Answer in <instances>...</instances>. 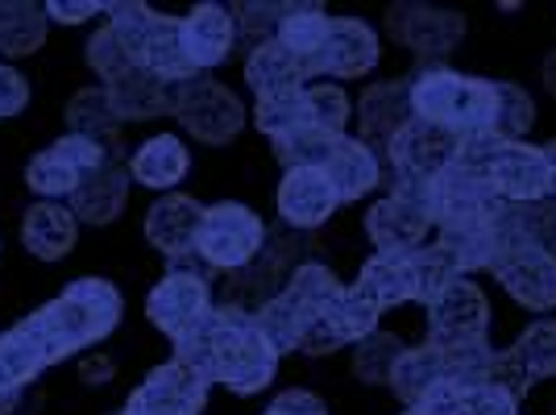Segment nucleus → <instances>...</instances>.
Returning a JSON list of instances; mask_svg holds the SVG:
<instances>
[{"instance_id": "obj_1", "label": "nucleus", "mask_w": 556, "mask_h": 415, "mask_svg": "<svg viewBox=\"0 0 556 415\" xmlns=\"http://www.w3.org/2000/svg\"><path fill=\"white\" fill-rule=\"evenodd\" d=\"M121 316H125V300H121L116 282L88 275L67 282L59 300H50L34 316H25L22 328L29 332V341L47 353L50 366H59L71 353H79V349L96 345L109 332H116Z\"/></svg>"}, {"instance_id": "obj_2", "label": "nucleus", "mask_w": 556, "mask_h": 415, "mask_svg": "<svg viewBox=\"0 0 556 415\" xmlns=\"http://www.w3.org/2000/svg\"><path fill=\"white\" fill-rule=\"evenodd\" d=\"M412 113L416 121L441 125L457 138L490 134L494 125V79H473L448 67H424L412 79Z\"/></svg>"}, {"instance_id": "obj_3", "label": "nucleus", "mask_w": 556, "mask_h": 415, "mask_svg": "<svg viewBox=\"0 0 556 415\" xmlns=\"http://www.w3.org/2000/svg\"><path fill=\"white\" fill-rule=\"evenodd\" d=\"M266 246V225L254 208L237 204V200H220V204L204 208V225L195 237V257L216 271H245Z\"/></svg>"}, {"instance_id": "obj_4", "label": "nucleus", "mask_w": 556, "mask_h": 415, "mask_svg": "<svg viewBox=\"0 0 556 415\" xmlns=\"http://www.w3.org/2000/svg\"><path fill=\"white\" fill-rule=\"evenodd\" d=\"M170 116L204 146H229L245 129L241 96L208 79V75H195L187 84H170Z\"/></svg>"}, {"instance_id": "obj_5", "label": "nucleus", "mask_w": 556, "mask_h": 415, "mask_svg": "<svg viewBox=\"0 0 556 415\" xmlns=\"http://www.w3.org/2000/svg\"><path fill=\"white\" fill-rule=\"evenodd\" d=\"M432 212H428V184H403L370 204L366 212V237L374 241V254H416L428 246Z\"/></svg>"}, {"instance_id": "obj_6", "label": "nucleus", "mask_w": 556, "mask_h": 415, "mask_svg": "<svg viewBox=\"0 0 556 415\" xmlns=\"http://www.w3.org/2000/svg\"><path fill=\"white\" fill-rule=\"evenodd\" d=\"M212 271H184V266H170L154 291L146 295V316L150 324L166 332L170 341L187 337L195 324L208 320L212 312V287H208Z\"/></svg>"}, {"instance_id": "obj_7", "label": "nucleus", "mask_w": 556, "mask_h": 415, "mask_svg": "<svg viewBox=\"0 0 556 415\" xmlns=\"http://www.w3.org/2000/svg\"><path fill=\"white\" fill-rule=\"evenodd\" d=\"M387 34L399 47H407L419 54L424 63H437L444 54L462 47L465 38V17L453 9H432L419 0H399L387 9Z\"/></svg>"}, {"instance_id": "obj_8", "label": "nucleus", "mask_w": 556, "mask_h": 415, "mask_svg": "<svg viewBox=\"0 0 556 415\" xmlns=\"http://www.w3.org/2000/svg\"><path fill=\"white\" fill-rule=\"evenodd\" d=\"M498 196L486 175H473L465 166H444L437 179H428V212L437 229H457V225H486L498 212Z\"/></svg>"}, {"instance_id": "obj_9", "label": "nucleus", "mask_w": 556, "mask_h": 415, "mask_svg": "<svg viewBox=\"0 0 556 415\" xmlns=\"http://www.w3.org/2000/svg\"><path fill=\"white\" fill-rule=\"evenodd\" d=\"M457 146H462L457 134H448L441 125H428V121H412L407 129H399L387 141V159L394 166V179L428 184V179L441 175L444 166L457 162Z\"/></svg>"}, {"instance_id": "obj_10", "label": "nucleus", "mask_w": 556, "mask_h": 415, "mask_svg": "<svg viewBox=\"0 0 556 415\" xmlns=\"http://www.w3.org/2000/svg\"><path fill=\"white\" fill-rule=\"evenodd\" d=\"M490 187L503 204H540L553 196V171L540 146L528 141H507L490 166Z\"/></svg>"}, {"instance_id": "obj_11", "label": "nucleus", "mask_w": 556, "mask_h": 415, "mask_svg": "<svg viewBox=\"0 0 556 415\" xmlns=\"http://www.w3.org/2000/svg\"><path fill=\"white\" fill-rule=\"evenodd\" d=\"M204 403H208V382L195 369H187L184 362L170 357L129 394L125 407L141 415H200Z\"/></svg>"}, {"instance_id": "obj_12", "label": "nucleus", "mask_w": 556, "mask_h": 415, "mask_svg": "<svg viewBox=\"0 0 556 415\" xmlns=\"http://www.w3.org/2000/svg\"><path fill=\"white\" fill-rule=\"evenodd\" d=\"M200 225H204V204L195 196H187V191H166L150 204L146 221H141V232L166 262H179V257L195 254Z\"/></svg>"}, {"instance_id": "obj_13", "label": "nucleus", "mask_w": 556, "mask_h": 415, "mask_svg": "<svg viewBox=\"0 0 556 415\" xmlns=\"http://www.w3.org/2000/svg\"><path fill=\"white\" fill-rule=\"evenodd\" d=\"M275 208L291 232H316L320 225L332 221V212L341 208V196L332 191L325 171L303 166V171H287L282 175V184L275 191Z\"/></svg>"}, {"instance_id": "obj_14", "label": "nucleus", "mask_w": 556, "mask_h": 415, "mask_svg": "<svg viewBox=\"0 0 556 415\" xmlns=\"http://www.w3.org/2000/svg\"><path fill=\"white\" fill-rule=\"evenodd\" d=\"M378 59H382V42H378L370 22H362V17H332L325 59V75H332V84L370 75L378 67Z\"/></svg>"}, {"instance_id": "obj_15", "label": "nucleus", "mask_w": 556, "mask_h": 415, "mask_svg": "<svg viewBox=\"0 0 556 415\" xmlns=\"http://www.w3.org/2000/svg\"><path fill=\"white\" fill-rule=\"evenodd\" d=\"M278 374V357L266 349V341L250 328H241L237 337L225 349V362H220V374H216V387H225L232 394H257L275 382Z\"/></svg>"}, {"instance_id": "obj_16", "label": "nucleus", "mask_w": 556, "mask_h": 415, "mask_svg": "<svg viewBox=\"0 0 556 415\" xmlns=\"http://www.w3.org/2000/svg\"><path fill=\"white\" fill-rule=\"evenodd\" d=\"M184 47L200 75H204L208 67L229 63L232 47H237L232 9H225V4H195V9L184 17Z\"/></svg>"}, {"instance_id": "obj_17", "label": "nucleus", "mask_w": 556, "mask_h": 415, "mask_svg": "<svg viewBox=\"0 0 556 415\" xmlns=\"http://www.w3.org/2000/svg\"><path fill=\"white\" fill-rule=\"evenodd\" d=\"M125 171H129V179L141 184L146 191H175V187L187 179V171H191V150H187L184 141L175 138V134H154V138H146L129 154L125 162Z\"/></svg>"}, {"instance_id": "obj_18", "label": "nucleus", "mask_w": 556, "mask_h": 415, "mask_svg": "<svg viewBox=\"0 0 556 415\" xmlns=\"http://www.w3.org/2000/svg\"><path fill=\"white\" fill-rule=\"evenodd\" d=\"M129 171L121 166V162H104L96 175H88L84 184L75 187V196L67 200V208L75 212V221L79 225H92V229H100V225H113L116 216L125 212V204H129Z\"/></svg>"}, {"instance_id": "obj_19", "label": "nucleus", "mask_w": 556, "mask_h": 415, "mask_svg": "<svg viewBox=\"0 0 556 415\" xmlns=\"http://www.w3.org/2000/svg\"><path fill=\"white\" fill-rule=\"evenodd\" d=\"M79 241V221L67 204H50L38 200L34 208H25L22 216V246L29 257L38 262H63Z\"/></svg>"}, {"instance_id": "obj_20", "label": "nucleus", "mask_w": 556, "mask_h": 415, "mask_svg": "<svg viewBox=\"0 0 556 415\" xmlns=\"http://www.w3.org/2000/svg\"><path fill=\"white\" fill-rule=\"evenodd\" d=\"M328 34H332V17L320 4H291L287 22L278 25V42L295 54L307 84H316V75H325Z\"/></svg>"}, {"instance_id": "obj_21", "label": "nucleus", "mask_w": 556, "mask_h": 415, "mask_svg": "<svg viewBox=\"0 0 556 415\" xmlns=\"http://www.w3.org/2000/svg\"><path fill=\"white\" fill-rule=\"evenodd\" d=\"M498 282L507 295L528 312H553L556 307V254L523 250L498 271Z\"/></svg>"}, {"instance_id": "obj_22", "label": "nucleus", "mask_w": 556, "mask_h": 415, "mask_svg": "<svg viewBox=\"0 0 556 415\" xmlns=\"http://www.w3.org/2000/svg\"><path fill=\"white\" fill-rule=\"evenodd\" d=\"M325 179L332 184V191L341 196V204H353L362 196H370L374 187L382 184V162H378V150L362 138H341L332 159L325 162Z\"/></svg>"}, {"instance_id": "obj_23", "label": "nucleus", "mask_w": 556, "mask_h": 415, "mask_svg": "<svg viewBox=\"0 0 556 415\" xmlns=\"http://www.w3.org/2000/svg\"><path fill=\"white\" fill-rule=\"evenodd\" d=\"M490 320V303L478 291V282H453L437 303H428V332H441V337H478L486 332Z\"/></svg>"}, {"instance_id": "obj_24", "label": "nucleus", "mask_w": 556, "mask_h": 415, "mask_svg": "<svg viewBox=\"0 0 556 415\" xmlns=\"http://www.w3.org/2000/svg\"><path fill=\"white\" fill-rule=\"evenodd\" d=\"M362 116V134L378 141H391L399 129H407L416 113H412V79H387V84H374L362 92L357 104Z\"/></svg>"}, {"instance_id": "obj_25", "label": "nucleus", "mask_w": 556, "mask_h": 415, "mask_svg": "<svg viewBox=\"0 0 556 415\" xmlns=\"http://www.w3.org/2000/svg\"><path fill=\"white\" fill-rule=\"evenodd\" d=\"M245 84L257 100H270V96H287V92H300L307 84L303 67L295 63V54L282 47L278 38L270 42H257L245 59Z\"/></svg>"}, {"instance_id": "obj_26", "label": "nucleus", "mask_w": 556, "mask_h": 415, "mask_svg": "<svg viewBox=\"0 0 556 415\" xmlns=\"http://www.w3.org/2000/svg\"><path fill=\"white\" fill-rule=\"evenodd\" d=\"M366 300L387 312L394 303H407L416 300V275H412V254H374L366 257L362 275L353 282Z\"/></svg>"}, {"instance_id": "obj_27", "label": "nucleus", "mask_w": 556, "mask_h": 415, "mask_svg": "<svg viewBox=\"0 0 556 415\" xmlns=\"http://www.w3.org/2000/svg\"><path fill=\"white\" fill-rule=\"evenodd\" d=\"M67 134H79V138L100 141L104 150H116V138H121V113H116L109 88H79V92L67 100Z\"/></svg>"}, {"instance_id": "obj_28", "label": "nucleus", "mask_w": 556, "mask_h": 415, "mask_svg": "<svg viewBox=\"0 0 556 415\" xmlns=\"http://www.w3.org/2000/svg\"><path fill=\"white\" fill-rule=\"evenodd\" d=\"M47 9L29 0H0V59H29L47 47Z\"/></svg>"}, {"instance_id": "obj_29", "label": "nucleus", "mask_w": 556, "mask_h": 415, "mask_svg": "<svg viewBox=\"0 0 556 415\" xmlns=\"http://www.w3.org/2000/svg\"><path fill=\"white\" fill-rule=\"evenodd\" d=\"M109 96H113L121 121H154V116L170 113V84L146 67H134L125 79H116Z\"/></svg>"}, {"instance_id": "obj_30", "label": "nucleus", "mask_w": 556, "mask_h": 415, "mask_svg": "<svg viewBox=\"0 0 556 415\" xmlns=\"http://www.w3.org/2000/svg\"><path fill=\"white\" fill-rule=\"evenodd\" d=\"M444 374H448V366H444L441 353L432 345H419V349H407V353L394 362L387 387H391L407 407H419V403L444 382Z\"/></svg>"}, {"instance_id": "obj_31", "label": "nucleus", "mask_w": 556, "mask_h": 415, "mask_svg": "<svg viewBox=\"0 0 556 415\" xmlns=\"http://www.w3.org/2000/svg\"><path fill=\"white\" fill-rule=\"evenodd\" d=\"M316 316L332 328V337L345 349V345H362L370 332H378V316H382V312H378L357 287H341Z\"/></svg>"}, {"instance_id": "obj_32", "label": "nucleus", "mask_w": 556, "mask_h": 415, "mask_svg": "<svg viewBox=\"0 0 556 415\" xmlns=\"http://www.w3.org/2000/svg\"><path fill=\"white\" fill-rule=\"evenodd\" d=\"M47 366V353L29 341V332H25L22 324L0 332V394L25 391Z\"/></svg>"}, {"instance_id": "obj_33", "label": "nucleus", "mask_w": 556, "mask_h": 415, "mask_svg": "<svg viewBox=\"0 0 556 415\" xmlns=\"http://www.w3.org/2000/svg\"><path fill=\"white\" fill-rule=\"evenodd\" d=\"M412 275H416V300L428 307V303H437L453 287V282H462V278H469L462 271V262H457V254L448 250V246H424V250H416L412 254Z\"/></svg>"}, {"instance_id": "obj_34", "label": "nucleus", "mask_w": 556, "mask_h": 415, "mask_svg": "<svg viewBox=\"0 0 556 415\" xmlns=\"http://www.w3.org/2000/svg\"><path fill=\"white\" fill-rule=\"evenodd\" d=\"M79 184H84V179H79V171H75L67 159H59V154H54V146L38 150L34 159L25 162V187H29L38 200L63 204V200L75 196V187Z\"/></svg>"}, {"instance_id": "obj_35", "label": "nucleus", "mask_w": 556, "mask_h": 415, "mask_svg": "<svg viewBox=\"0 0 556 415\" xmlns=\"http://www.w3.org/2000/svg\"><path fill=\"white\" fill-rule=\"evenodd\" d=\"M303 320H307V312H303L300 303H291L287 295H278V300H270L254 316V332L266 341V349H270L275 357H287V353L300 349Z\"/></svg>"}, {"instance_id": "obj_36", "label": "nucleus", "mask_w": 556, "mask_h": 415, "mask_svg": "<svg viewBox=\"0 0 556 415\" xmlns=\"http://www.w3.org/2000/svg\"><path fill=\"white\" fill-rule=\"evenodd\" d=\"M300 96H303V109H307V121L316 129H325L332 138H345L349 121H353V100H349V92L341 84L316 79V84H303Z\"/></svg>"}, {"instance_id": "obj_37", "label": "nucleus", "mask_w": 556, "mask_h": 415, "mask_svg": "<svg viewBox=\"0 0 556 415\" xmlns=\"http://www.w3.org/2000/svg\"><path fill=\"white\" fill-rule=\"evenodd\" d=\"M337 141L332 134L325 129H316V125H300V129H291V134H282L275 138V159L287 166V171H303V166H312V171H325V162L332 159V150H337Z\"/></svg>"}, {"instance_id": "obj_38", "label": "nucleus", "mask_w": 556, "mask_h": 415, "mask_svg": "<svg viewBox=\"0 0 556 415\" xmlns=\"http://www.w3.org/2000/svg\"><path fill=\"white\" fill-rule=\"evenodd\" d=\"M535 125V100L510 79H494V125L490 134L503 141H523Z\"/></svg>"}, {"instance_id": "obj_39", "label": "nucleus", "mask_w": 556, "mask_h": 415, "mask_svg": "<svg viewBox=\"0 0 556 415\" xmlns=\"http://www.w3.org/2000/svg\"><path fill=\"white\" fill-rule=\"evenodd\" d=\"M403 353H407L403 337H394V332H370L362 345L353 349V374H357V382H366V387L391 382V369Z\"/></svg>"}, {"instance_id": "obj_40", "label": "nucleus", "mask_w": 556, "mask_h": 415, "mask_svg": "<svg viewBox=\"0 0 556 415\" xmlns=\"http://www.w3.org/2000/svg\"><path fill=\"white\" fill-rule=\"evenodd\" d=\"M341 291V278L332 275V266H325V262H316V257H307L300 271L291 275V282H287V300L291 303H300L303 312L312 316V312H320L332 295Z\"/></svg>"}, {"instance_id": "obj_41", "label": "nucleus", "mask_w": 556, "mask_h": 415, "mask_svg": "<svg viewBox=\"0 0 556 415\" xmlns=\"http://www.w3.org/2000/svg\"><path fill=\"white\" fill-rule=\"evenodd\" d=\"M84 59H88V67L104 79V88H113L116 79H125L129 71L138 67V63H134V54L125 50V42H121V34H116L113 25H100L92 38H88Z\"/></svg>"}, {"instance_id": "obj_42", "label": "nucleus", "mask_w": 556, "mask_h": 415, "mask_svg": "<svg viewBox=\"0 0 556 415\" xmlns=\"http://www.w3.org/2000/svg\"><path fill=\"white\" fill-rule=\"evenodd\" d=\"M257 129L266 134V138L275 141L282 134H291V129H300V125H312L307 121V109H303V96L300 92H287V96H270V100H257L254 113H250Z\"/></svg>"}, {"instance_id": "obj_43", "label": "nucleus", "mask_w": 556, "mask_h": 415, "mask_svg": "<svg viewBox=\"0 0 556 415\" xmlns=\"http://www.w3.org/2000/svg\"><path fill=\"white\" fill-rule=\"evenodd\" d=\"M515 353L532 378H556V320L528 324L523 337L515 341Z\"/></svg>"}, {"instance_id": "obj_44", "label": "nucleus", "mask_w": 556, "mask_h": 415, "mask_svg": "<svg viewBox=\"0 0 556 415\" xmlns=\"http://www.w3.org/2000/svg\"><path fill=\"white\" fill-rule=\"evenodd\" d=\"M291 4H262V0H250V4H237L232 9V22H237V34H245L250 42H270L278 38V25L287 22Z\"/></svg>"}, {"instance_id": "obj_45", "label": "nucleus", "mask_w": 556, "mask_h": 415, "mask_svg": "<svg viewBox=\"0 0 556 415\" xmlns=\"http://www.w3.org/2000/svg\"><path fill=\"white\" fill-rule=\"evenodd\" d=\"M532 382H535V378L528 374V366L519 362V353H515V349H494V353H490V362H486V387L510 394V399H523Z\"/></svg>"}, {"instance_id": "obj_46", "label": "nucleus", "mask_w": 556, "mask_h": 415, "mask_svg": "<svg viewBox=\"0 0 556 415\" xmlns=\"http://www.w3.org/2000/svg\"><path fill=\"white\" fill-rule=\"evenodd\" d=\"M29 109V79L17 67L0 63V121H13Z\"/></svg>"}, {"instance_id": "obj_47", "label": "nucleus", "mask_w": 556, "mask_h": 415, "mask_svg": "<svg viewBox=\"0 0 556 415\" xmlns=\"http://www.w3.org/2000/svg\"><path fill=\"white\" fill-rule=\"evenodd\" d=\"M266 415H328V412H325V403H320L316 394L303 391V387H295V391L278 394Z\"/></svg>"}, {"instance_id": "obj_48", "label": "nucleus", "mask_w": 556, "mask_h": 415, "mask_svg": "<svg viewBox=\"0 0 556 415\" xmlns=\"http://www.w3.org/2000/svg\"><path fill=\"white\" fill-rule=\"evenodd\" d=\"M42 9H47V22H59V25H84L104 13V4H92V0H79V4L50 0V4H42Z\"/></svg>"}, {"instance_id": "obj_49", "label": "nucleus", "mask_w": 556, "mask_h": 415, "mask_svg": "<svg viewBox=\"0 0 556 415\" xmlns=\"http://www.w3.org/2000/svg\"><path fill=\"white\" fill-rule=\"evenodd\" d=\"M116 374V366H113V357H84V362H79V378H84V382H109V378H113Z\"/></svg>"}, {"instance_id": "obj_50", "label": "nucleus", "mask_w": 556, "mask_h": 415, "mask_svg": "<svg viewBox=\"0 0 556 415\" xmlns=\"http://www.w3.org/2000/svg\"><path fill=\"white\" fill-rule=\"evenodd\" d=\"M540 84H544V92L556 96V50L540 63Z\"/></svg>"}, {"instance_id": "obj_51", "label": "nucleus", "mask_w": 556, "mask_h": 415, "mask_svg": "<svg viewBox=\"0 0 556 415\" xmlns=\"http://www.w3.org/2000/svg\"><path fill=\"white\" fill-rule=\"evenodd\" d=\"M544 159H548V171H553V200H556V138L544 146Z\"/></svg>"}, {"instance_id": "obj_52", "label": "nucleus", "mask_w": 556, "mask_h": 415, "mask_svg": "<svg viewBox=\"0 0 556 415\" xmlns=\"http://www.w3.org/2000/svg\"><path fill=\"white\" fill-rule=\"evenodd\" d=\"M399 415H424V412H419V407H407V412H399Z\"/></svg>"}, {"instance_id": "obj_53", "label": "nucleus", "mask_w": 556, "mask_h": 415, "mask_svg": "<svg viewBox=\"0 0 556 415\" xmlns=\"http://www.w3.org/2000/svg\"><path fill=\"white\" fill-rule=\"evenodd\" d=\"M121 415H141V412H129V407H125V412H121Z\"/></svg>"}]
</instances>
